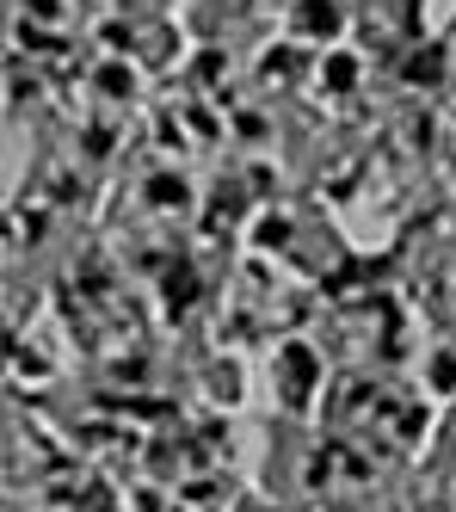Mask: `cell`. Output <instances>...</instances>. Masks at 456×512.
<instances>
[]
</instances>
